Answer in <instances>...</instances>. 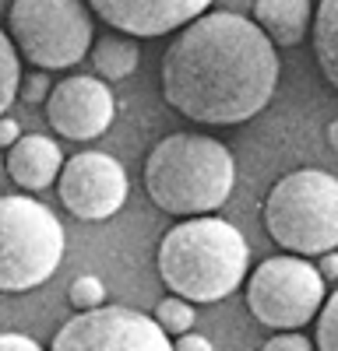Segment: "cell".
I'll use <instances>...</instances> for the list:
<instances>
[{
    "label": "cell",
    "instance_id": "cell-11",
    "mask_svg": "<svg viewBox=\"0 0 338 351\" xmlns=\"http://www.w3.org/2000/svg\"><path fill=\"white\" fill-rule=\"evenodd\" d=\"M212 0H89V8L109 21L117 32L134 39H152L177 32L208 11Z\"/></svg>",
    "mask_w": 338,
    "mask_h": 351
},
{
    "label": "cell",
    "instance_id": "cell-24",
    "mask_svg": "<svg viewBox=\"0 0 338 351\" xmlns=\"http://www.w3.org/2000/svg\"><path fill=\"white\" fill-rule=\"evenodd\" d=\"M18 137H21L18 120H11V116H0V148H11Z\"/></svg>",
    "mask_w": 338,
    "mask_h": 351
},
{
    "label": "cell",
    "instance_id": "cell-22",
    "mask_svg": "<svg viewBox=\"0 0 338 351\" xmlns=\"http://www.w3.org/2000/svg\"><path fill=\"white\" fill-rule=\"evenodd\" d=\"M0 351H43V344L25 334H0Z\"/></svg>",
    "mask_w": 338,
    "mask_h": 351
},
{
    "label": "cell",
    "instance_id": "cell-19",
    "mask_svg": "<svg viewBox=\"0 0 338 351\" xmlns=\"http://www.w3.org/2000/svg\"><path fill=\"white\" fill-rule=\"evenodd\" d=\"M317 351H338V291L317 313Z\"/></svg>",
    "mask_w": 338,
    "mask_h": 351
},
{
    "label": "cell",
    "instance_id": "cell-3",
    "mask_svg": "<svg viewBox=\"0 0 338 351\" xmlns=\"http://www.w3.org/2000/svg\"><path fill=\"white\" fill-rule=\"evenodd\" d=\"M236 162L222 141L205 134H173L145 162V190L166 215H208L233 193Z\"/></svg>",
    "mask_w": 338,
    "mask_h": 351
},
{
    "label": "cell",
    "instance_id": "cell-15",
    "mask_svg": "<svg viewBox=\"0 0 338 351\" xmlns=\"http://www.w3.org/2000/svg\"><path fill=\"white\" fill-rule=\"evenodd\" d=\"M92 64L106 81H120L137 67V43L127 36H102L92 46Z\"/></svg>",
    "mask_w": 338,
    "mask_h": 351
},
{
    "label": "cell",
    "instance_id": "cell-5",
    "mask_svg": "<svg viewBox=\"0 0 338 351\" xmlns=\"http://www.w3.org/2000/svg\"><path fill=\"white\" fill-rule=\"evenodd\" d=\"M64 260V225L32 197H0V291H28Z\"/></svg>",
    "mask_w": 338,
    "mask_h": 351
},
{
    "label": "cell",
    "instance_id": "cell-27",
    "mask_svg": "<svg viewBox=\"0 0 338 351\" xmlns=\"http://www.w3.org/2000/svg\"><path fill=\"white\" fill-rule=\"evenodd\" d=\"M0 169H4V162H0Z\"/></svg>",
    "mask_w": 338,
    "mask_h": 351
},
{
    "label": "cell",
    "instance_id": "cell-14",
    "mask_svg": "<svg viewBox=\"0 0 338 351\" xmlns=\"http://www.w3.org/2000/svg\"><path fill=\"white\" fill-rule=\"evenodd\" d=\"M314 25V56L321 64V74L338 88V0H321Z\"/></svg>",
    "mask_w": 338,
    "mask_h": 351
},
{
    "label": "cell",
    "instance_id": "cell-2",
    "mask_svg": "<svg viewBox=\"0 0 338 351\" xmlns=\"http://www.w3.org/2000/svg\"><path fill=\"white\" fill-rule=\"evenodd\" d=\"M159 274L183 302H218L243 285L250 246L222 218H187L162 236Z\"/></svg>",
    "mask_w": 338,
    "mask_h": 351
},
{
    "label": "cell",
    "instance_id": "cell-21",
    "mask_svg": "<svg viewBox=\"0 0 338 351\" xmlns=\"http://www.w3.org/2000/svg\"><path fill=\"white\" fill-rule=\"evenodd\" d=\"M25 81V88H21V95L28 99V102H46V88H49V77L46 74H28V77H21Z\"/></svg>",
    "mask_w": 338,
    "mask_h": 351
},
{
    "label": "cell",
    "instance_id": "cell-23",
    "mask_svg": "<svg viewBox=\"0 0 338 351\" xmlns=\"http://www.w3.org/2000/svg\"><path fill=\"white\" fill-rule=\"evenodd\" d=\"M173 351H215V348H212V341L201 337V334H180L177 344H173Z\"/></svg>",
    "mask_w": 338,
    "mask_h": 351
},
{
    "label": "cell",
    "instance_id": "cell-17",
    "mask_svg": "<svg viewBox=\"0 0 338 351\" xmlns=\"http://www.w3.org/2000/svg\"><path fill=\"white\" fill-rule=\"evenodd\" d=\"M155 324L162 327V334L169 337V334H190V327H194V306L190 302H183V299H177V295H169V299H162L159 306H155Z\"/></svg>",
    "mask_w": 338,
    "mask_h": 351
},
{
    "label": "cell",
    "instance_id": "cell-12",
    "mask_svg": "<svg viewBox=\"0 0 338 351\" xmlns=\"http://www.w3.org/2000/svg\"><path fill=\"white\" fill-rule=\"evenodd\" d=\"M64 169V155L46 134H25L11 144L8 172L21 190H46Z\"/></svg>",
    "mask_w": 338,
    "mask_h": 351
},
{
    "label": "cell",
    "instance_id": "cell-16",
    "mask_svg": "<svg viewBox=\"0 0 338 351\" xmlns=\"http://www.w3.org/2000/svg\"><path fill=\"white\" fill-rule=\"evenodd\" d=\"M21 88V64H18V49L11 46L8 32L0 28V116L8 112Z\"/></svg>",
    "mask_w": 338,
    "mask_h": 351
},
{
    "label": "cell",
    "instance_id": "cell-4",
    "mask_svg": "<svg viewBox=\"0 0 338 351\" xmlns=\"http://www.w3.org/2000/svg\"><path fill=\"white\" fill-rule=\"evenodd\" d=\"M268 236L296 256H324L338 246V180L321 169L289 172L264 200Z\"/></svg>",
    "mask_w": 338,
    "mask_h": 351
},
{
    "label": "cell",
    "instance_id": "cell-8",
    "mask_svg": "<svg viewBox=\"0 0 338 351\" xmlns=\"http://www.w3.org/2000/svg\"><path fill=\"white\" fill-rule=\"evenodd\" d=\"M49 351H173V344L152 316L127 306H99L67 319Z\"/></svg>",
    "mask_w": 338,
    "mask_h": 351
},
{
    "label": "cell",
    "instance_id": "cell-1",
    "mask_svg": "<svg viewBox=\"0 0 338 351\" xmlns=\"http://www.w3.org/2000/svg\"><path fill=\"white\" fill-rule=\"evenodd\" d=\"M275 84V46L258 25L233 11L194 18L162 56V95L194 123H243L271 102Z\"/></svg>",
    "mask_w": 338,
    "mask_h": 351
},
{
    "label": "cell",
    "instance_id": "cell-9",
    "mask_svg": "<svg viewBox=\"0 0 338 351\" xmlns=\"http://www.w3.org/2000/svg\"><path fill=\"white\" fill-rule=\"evenodd\" d=\"M60 200L81 221H106L127 200V172L106 152H78L60 169Z\"/></svg>",
    "mask_w": 338,
    "mask_h": 351
},
{
    "label": "cell",
    "instance_id": "cell-10",
    "mask_svg": "<svg viewBox=\"0 0 338 351\" xmlns=\"http://www.w3.org/2000/svg\"><path fill=\"white\" fill-rule=\"evenodd\" d=\"M46 120L49 127L71 141L102 137L117 116V99L102 77H64L46 95Z\"/></svg>",
    "mask_w": 338,
    "mask_h": 351
},
{
    "label": "cell",
    "instance_id": "cell-25",
    "mask_svg": "<svg viewBox=\"0 0 338 351\" xmlns=\"http://www.w3.org/2000/svg\"><path fill=\"white\" fill-rule=\"evenodd\" d=\"M317 274H321V278H338V253H335V250L321 256V267H317Z\"/></svg>",
    "mask_w": 338,
    "mask_h": 351
},
{
    "label": "cell",
    "instance_id": "cell-13",
    "mask_svg": "<svg viewBox=\"0 0 338 351\" xmlns=\"http://www.w3.org/2000/svg\"><path fill=\"white\" fill-rule=\"evenodd\" d=\"M254 25L271 46H296L310 28V0H258Z\"/></svg>",
    "mask_w": 338,
    "mask_h": 351
},
{
    "label": "cell",
    "instance_id": "cell-20",
    "mask_svg": "<svg viewBox=\"0 0 338 351\" xmlns=\"http://www.w3.org/2000/svg\"><path fill=\"white\" fill-rule=\"evenodd\" d=\"M261 351H314V344L296 330H286V334H275L271 341H264Z\"/></svg>",
    "mask_w": 338,
    "mask_h": 351
},
{
    "label": "cell",
    "instance_id": "cell-7",
    "mask_svg": "<svg viewBox=\"0 0 338 351\" xmlns=\"http://www.w3.org/2000/svg\"><path fill=\"white\" fill-rule=\"evenodd\" d=\"M247 306L264 327L296 330L324 306V278L303 256H271L247 281Z\"/></svg>",
    "mask_w": 338,
    "mask_h": 351
},
{
    "label": "cell",
    "instance_id": "cell-18",
    "mask_svg": "<svg viewBox=\"0 0 338 351\" xmlns=\"http://www.w3.org/2000/svg\"><path fill=\"white\" fill-rule=\"evenodd\" d=\"M67 299H71V306H74L78 313L99 309V306L106 302V285H102L95 274H81V278H74V281H71Z\"/></svg>",
    "mask_w": 338,
    "mask_h": 351
},
{
    "label": "cell",
    "instance_id": "cell-26",
    "mask_svg": "<svg viewBox=\"0 0 338 351\" xmlns=\"http://www.w3.org/2000/svg\"><path fill=\"white\" fill-rule=\"evenodd\" d=\"M328 144H331V148L338 152V120H335V123L328 127Z\"/></svg>",
    "mask_w": 338,
    "mask_h": 351
},
{
    "label": "cell",
    "instance_id": "cell-6",
    "mask_svg": "<svg viewBox=\"0 0 338 351\" xmlns=\"http://www.w3.org/2000/svg\"><path fill=\"white\" fill-rule=\"evenodd\" d=\"M11 46L39 71L74 67L92 49V11L84 0H14Z\"/></svg>",
    "mask_w": 338,
    "mask_h": 351
}]
</instances>
